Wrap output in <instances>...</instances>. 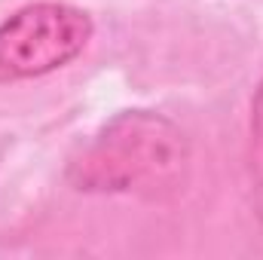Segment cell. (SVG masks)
<instances>
[{"instance_id":"obj_2","label":"cell","mask_w":263,"mask_h":260,"mask_svg":"<svg viewBox=\"0 0 263 260\" xmlns=\"http://www.w3.org/2000/svg\"><path fill=\"white\" fill-rule=\"evenodd\" d=\"M95 34L92 15L70 3H28L0 22V83L55 73L83 55Z\"/></svg>"},{"instance_id":"obj_1","label":"cell","mask_w":263,"mask_h":260,"mask_svg":"<svg viewBox=\"0 0 263 260\" xmlns=\"http://www.w3.org/2000/svg\"><path fill=\"white\" fill-rule=\"evenodd\" d=\"M190 172V141L178 123L153 110H123L95 132L67 165L83 193L138 199L175 196Z\"/></svg>"}]
</instances>
